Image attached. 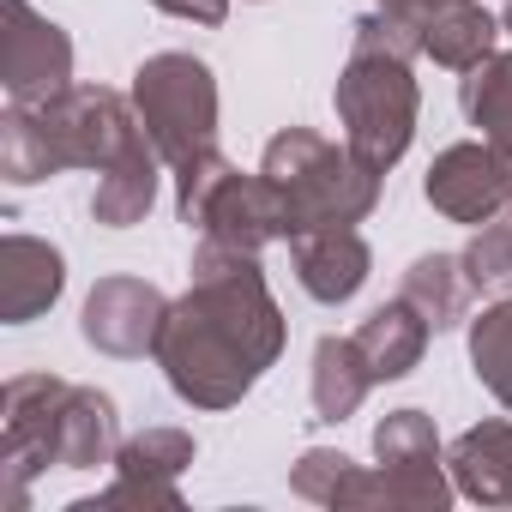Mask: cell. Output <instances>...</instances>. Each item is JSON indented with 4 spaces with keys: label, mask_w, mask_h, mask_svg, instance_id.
<instances>
[{
    "label": "cell",
    "mask_w": 512,
    "mask_h": 512,
    "mask_svg": "<svg viewBox=\"0 0 512 512\" xmlns=\"http://www.w3.org/2000/svg\"><path fill=\"white\" fill-rule=\"evenodd\" d=\"M284 356V314L266 290L260 253L199 241L193 284L169 308L157 338V368L169 392L193 410H229Z\"/></svg>",
    "instance_id": "1"
},
{
    "label": "cell",
    "mask_w": 512,
    "mask_h": 512,
    "mask_svg": "<svg viewBox=\"0 0 512 512\" xmlns=\"http://www.w3.org/2000/svg\"><path fill=\"white\" fill-rule=\"evenodd\" d=\"M121 452L115 398L55 374H13L0 392V482L7 506H25L37 470H97Z\"/></svg>",
    "instance_id": "2"
},
{
    "label": "cell",
    "mask_w": 512,
    "mask_h": 512,
    "mask_svg": "<svg viewBox=\"0 0 512 512\" xmlns=\"http://www.w3.org/2000/svg\"><path fill=\"white\" fill-rule=\"evenodd\" d=\"M416 55H422V31H416V19H404L392 7L362 13L350 31V61L338 73L332 103H338L344 145L380 175L416 139V115H422V91L410 79Z\"/></svg>",
    "instance_id": "3"
},
{
    "label": "cell",
    "mask_w": 512,
    "mask_h": 512,
    "mask_svg": "<svg viewBox=\"0 0 512 512\" xmlns=\"http://www.w3.org/2000/svg\"><path fill=\"white\" fill-rule=\"evenodd\" d=\"M266 181L284 199L290 217V241L308 229H332V223H362L380 205V169H368L350 145L320 139L314 127H284L266 145Z\"/></svg>",
    "instance_id": "4"
},
{
    "label": "cell",
    "mask_w": 512,
    "mask_h": 512,
    "mask_svg": "<svg viewBox=\"0 0 512 512\" xmlns=\"http://www.w3.org/2000/svg\"><path fill=\"white\" fill-rule=\"evenodd\" d=\"M181 193H175V211L187 229H199V241H223V247H241V253H260L266 241H290V217H284V199L278 187L260 175H241L223 151L175 169Z\"/></svg>",
    "instance_id": "5"
},
{
    "label": "cell",
    "mask_w": 512,
    "mask_h": 512,
    "mask_svg": "<svg viewBox=\"0 0 512 512\" xmlns=\"http://www.w3.org/2000/svg\"><path fill=\"white\" fill-rule=\"evenodd\" d=\"M133 109L169 169H187L217 151V79L199 55L163 49L133 73Z\"/></svg>",
    "instance_id": "6"
},
{
    "label": "cell",
    "mask_w": 512,
    "mask_h": 512,
    "mask_svg": "<svg viewBox=\"0 0 512 512\" xmlns=\"http://www.w3.org/2000/svg\"><path fill=\"white\" fill-rule=\"evenodd\" d=\"M31 109V103H25ZM37 121L61 157V169H109L133 139H145L139 109L103 85H67L61 97L37 103Z\"/></svg>",
    "instance_id": "7"
},
{
    "label": "cell",
    "mask_w": 512,
    "mask_h": 512,
    "mask_svg": "<svg viewBox=\"0 0 512 512\" xmlns=\"http://www.w3.org/2000/svg\"><path fill=\"white\" fill-rule=\"evenodd\" d=\"M428 205L452 223H494L506 205H512V151H500L494 139H464V145H446L434 163H428V181H422Z\"/></svg>",
    "instance_id": "8"
},
{
    "label": "cell",
    "mask_w": 512,
    "mask_h": 512,
    "mask_svg": "<svg viewBox=\"0 0 512 512\" xmlns=\"http://www.w3.org/2000/svg\"><path fill=\"white\" fill-rule=\"evenodd\" d=\"M0 85H7V103H31V109L73 85V37L55 19H43L31 0H7Z\"/></svg>",
    "instance_id": "9"
},
{
    "label": "cell",
    "mask_w": 512,
    "mask_h": 512,
    "mask_svg": "<svg viewBox=\"0 0 512 512\" xmlns=\"http://www.w3.org/2000/svg\"><path fill=\"white\" fill-rule=\"evenodd\" d=\"M374 458H380V488L386 506H422L440 512L452 500V482L440 470V434L428 422V410H392L374 428Z\"/></svg>",
    "instance_id": "10"
},
{
    "label": "cell",
    "mask_w": 512,
    "mask_h": 512,
    "mask_svg": "<svg viewBox=\"0 0 512 512\" xmlns=\"http://www.w3.org/2000/svg\"><path fill=\"white\" fill-rule=\"evenodd\" d=\"M169 296L145 278H103L91 296H85V314H79V332L91 350L103 356H157V338H163V320H169Z\"/></svg>",
    "instance_id": "11"
},
{
    "label": "cell",
    "mask_w": 512,
    "mask_h": 512,
    "mask_svg": "<svg viewBox=\"0 0 512 512\" xmlns=\"http://www.w3.org/2000/svg\"><path fill=\"white\" fill-rule=\"evenodd\" d=\"M187 464H193V434L187 428H145V434L121 440L115 482L97 500H79L73 512H97V506H181L175 476Z\"/></svg>",
    "instance_id": "12"
},
{
    "label": "cell",
    "mask_w": 512,
    "mask_h": 512,
    "mask_svg": "<svg viewBox=\"0 0 512 512\" xmlns=\"http://www.w3.org/2000/svg\"><path fill=\"white\" fill-rule=\"evenodd\" d=\"M290 260H296V284H302L314 302L344 308V302L368 284V272H374V247H368V235H362L356 223H332V229L296 235V241H290Z\"/></svg>",
    "instance_id": "13"
},
{
    "label": "cell",
    "mask_w": 512,
    "mask_h": 512,
    "mask_svg": "<svg viewBox=\"0 0 512 512\" xmlns=\"http://www.w3.org/2000/svg\"><path fill=\"white\" fill-rule=\"evenodd\" d=\"M67 290V260L61 247L37 241V235H7L0 241V320L7 326H31L37 314H49Z\"/></svg>",
    "instance_id": "14"
},
{
    "label": "cell",
    "mask_w": 512,
    "mask_h": 512,
    "mask_svg": "<svg viewBox=\"0 0 512 512\" xmlns=\"http://www.w3.org/2000/svg\"><path fill=\"white\" fill-rule=\"evenodd\" d=\"M157 187H163V151L145 139H133L109 169H97V193H91V217L103 229H133L145 223V211L157 205Z\"/></svg>",
    "instance_id": "15"
},
{
    "label": "cell",
    "mask_w": 512,
    "mask_h": 512,
    "mask_svg": "<svg viewBox=\"0 0 512 512\" xmlns=\"http://www.w3.org/2000/svg\"><path fill=\"white\" fill-rule=\"evenodd\" d=\"M350 338H356V350H362V362H368V374H374V386H380V380H404V374L422 362L434 326H428L404 296H392V302H380Z\"/></svg>",
    "instance_id": "16"
},
{
    "label": "cell",
    "mask_w": 512,
    "mask_h": 512,
    "mask_svg": "<svg viewBox=\"0 0 512 512\" xmlns=\"http://www.w3.org/2000/svg\"><path fill=\"white\" fill-rule=\"evenodd\" d=\"M452 488L482 506H512V422H476L446 452Z\"/></svg>",
    "instance_id": "17"
},
{
    "label": "cell",
    "mask_w": 512,
    "mask_h": 512,
    "mask_svg": "<svg viewBox=\"0 0 512 512\" xmlns=\"http://www.w3.org/2000/svg\"><path fill=\"white\" fill-rule=\"evenodd\" d=\"M422 55H434V67H452V73H470L476 61L494 55V37H500V19L482 7V0H440L434 13H422Z\"/></svg>",
    "instance_id": "18"
},
{
    "label": "cell",
    "mask_w": 512,
    "mask_h": 512,
    "mask_svg": "<svg viewBox=\"0 0 512 512\" xmlns=\"http://www.w3.org/2000/svg\"><path fill=\"white\" fill-rule=\"evenodd\" d=\"M398 296L434 326V332H452L470 320V302H476V284L464 272V253H422V260L404 272Z\"/></svg>",
    "instance_id": "19"
},
{
    "label": "cell",
    "mask_w": 512,
    "mask_h": 512,
    "mask_svg": "<svg viewBox=\"0 0 512 512\" xmlns=\"http://www.w3.org/2000/svg\"><path fill=\"white\" fill-rule=\"evenodd\" d=\"M290 488L314 506H386V488H380V470L368 476L350 452L338 446H308L296 464H290Z\"/></svg>",
    "instance_id": "20"
},
{
    "label": "cell",
    "mask_w": 512,
    "mask_h": 512,
    "mask_svg": "<svg viewBox=\"0 0 512 512\" xmlns=\"http://www.w3.org/2000/svg\"><path fill=\"white\" fill-rule=\"evenodd\" d=\"M368 392H374V374H368L356 338H320L314 344V416L320 422H350Z\"/></svg>",
    "instance_id": "21"
},
{
    "label": "cell",
    "mask_w": 512,
    "mask_h": 512,
    "mask_svg": "<svg viewBox=\"0 0 512 512\" xmlns=\"http://www.w3.org/2000/svg\"><path fill=\"white\" fill-rule=\"evenodd\" d=\"M458 109H464L470 127H482V139L512 151V55L476 61L464 73V85H458Z\"/></svg>",
    "instance_id": "22"
},
{
    "label": "cell",
    "mask_w": 512,
    "mask_h": 512,
    "mask_svg": "<svg viewBox=\"0 0 512 512\" xmlns=\"http://www.w3.org/2000/svg\"><path fill=\"white\" fill-rule=\"evenodd\" d=\"M0 175H7L13 187L61 175V157H55L37 109H25V103H7V115H0Z\"/></svg>",
    "instance_id": "23"
},
{
    "label": "cell",
    "mask_w": 512,
    "mask_h": 512,
    "mask_svg": "<svg viewBox=\"0 0 512 512\" xmlns=\"http://www.w3.org/2000/svg\"><path fill=\"white\" fill-rule=\"evenodd\" d=\"M470 368L494 392V404L512 410V302H494L470 320Z\"/></svg>",
    "instance_id": "24"
},
{
    "label": "cell",
    "mask_w": 512,
    "mask_h": 512,
    "mask_svg": "<svg viewBox=\"0 0 512 512\" xmlns=\"http://www.w3.org/2000/svg\"><path fill=\"white\" fill-rule=\"evenodd\" d=\"M464 272L476 290L512 302V223H482L476 241L464 247Z\"/></svg>",
    "instance_id": "25"
},
{
    "label": "cell",
    "mask_w": 512,
    "mask_h": 512,
    "mask_svg": "<svg viewBox=\"0 0 512 512\" xmlns=\"http://www.w3.org/2000/svg\"><path fill=\"white\" fill-rule=\"evenodd\" d=\"M157 13L169 19H193V25H223L229 19V0H151Z\"/></svg>",
    "instance_id": "26"
},
{
    "label": "cell",
    "mask_w": 512,
    "mask_h": 512,
    "mask_svg": "<svg viewBox=\"0 0 512 512\" xmlns=\"http://www.w3.org/2000/svg\"><path fill=\"white\" fill-rule=\"evenodd\" d=\"M434 7H440V0H416V7H410V19L422 25V13H434Z\"/></svg>",
    "instance_id": "27"
},
{
    "label": "cell",
    "mask_w": 512,
    "mask_h": 512,
    "mask_svg": "<svg viewBox=\"0 0 512 512\" xmlns=\"http://www.w3.org/2000/svg\"><path fill=\"white\" fill-rule=\"evenodd\" d=\"M380 7H392V13H404V19H410V7H416V0H380Z\"/></svg>",
    "instance_id": "28"
},
{
    "label": "cell",
    "mask_w": 512,
    "mask_h": 512,
    "mask_svg": "<svg viewBox=\"0 0 512 512\" xmlns=\"http://www.w3.org/2000/svg\"><path fill=\"white\" fill-rule=\"evenodd\" d=\"M500 25H506V31H512V0H506V13H500Z\"/></svg>",
    "instance_id": "29"
}]
</instances>
